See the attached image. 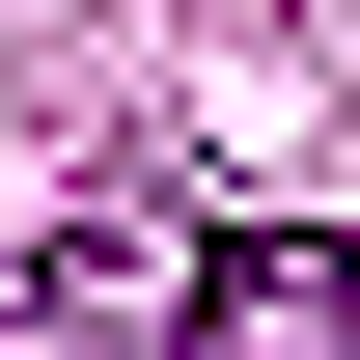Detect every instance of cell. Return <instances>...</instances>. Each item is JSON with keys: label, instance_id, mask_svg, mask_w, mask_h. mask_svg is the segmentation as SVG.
Wrapping results in <instances>:
<instances>
[{"label": "cell", "instance_id": "1", "mask_svg": "<svg viewBox=\"0 0 360 360\" xmlns=\"http://www.w3.org/2000/svg\"><path fill=\"white\" fill-rule=\"evenodd\" d=\"M194 360H360V250H194Z\"/></svg>", "mask_w": 360, "mask_h": 360}]
</instances>
